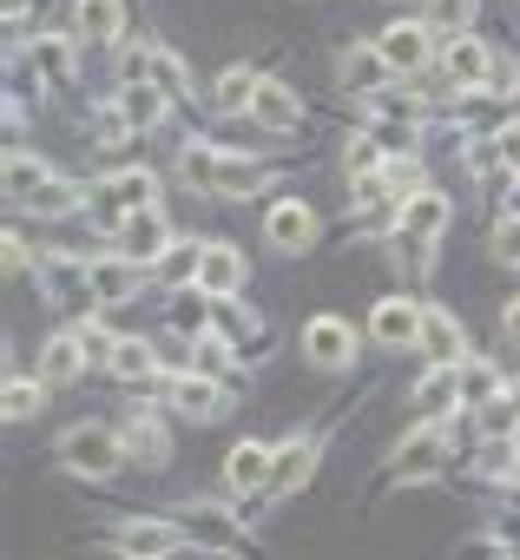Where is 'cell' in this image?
<instances>
[{
  "label": "cell",
  "instance_id": "cell-1",
  "mask_svg": "<svg viewBox=\"0 0 520 560\" xmlns=\"http://www.w3.org/2000/svg\"><path fill=\"white\" fill-rule=\"evenodd\" d=\"M178 172H185L191 191H211V198H244V191L257 185V165H250V159H231V152H217V145H204V139L178 152Z\"/></svg>",
  "mask_w": 520,
  "mask_h": 560
},
{
  "label": "cell",
  "instance_id": "cell-2",
  "mask_svg": "<svg viewBox=\"0 0 520 560\" xmlns=\"http://www.w3.org/2000/svg\"><path fill=\"white\" fill-rule=\"evenodd\" d=\"M119 462H126V435H113V429H99V422H80V429L60 435V468H67V475L99 481V475H113Z\"/></svg>",
  "mask_w": 520,
  "mask_h": 560
},
{
  "label": "cell",
  "instance_id": "cell-3",
  "mask_svg": "<svg viewBox=\"0 0 520 560\" xmlns=\"http://www.w3.org/2000/svg\"><path fill=\"white\" fill-rule=\"evenodd\" d=\"M441 80H448L454 93H481V86L494 80V54H487L474 34H454V40L441 47Z\"/></svg>",
  "mask_w": 520,
  "mask_h": 560
},
{
  "label": "cell",
  "instance_id": "cell-4",
  "mask_svg": "<svg viewBox=\"0 0 520 560\" xmlns=\"http://www.w3.org/2000/svg\"><path fill=\"white\" fill-rule=\"evenodd\" d=\"M448 218H454V205H448V191H415V198H402L395 205V237H415V244H435L441 231H448Z\"/></svg>",
  "mask_w": 520,
  "mask_h": 560
},
{
  "label": "cell",
  "instance_id": "cell-5",
  "mask_svg": "<svg viewBox=\"0 0 520 560\" xmlns=\"http://www.w3.org/2000/svg\"><path fill=\"white\" fill-rule=\"evenodd\" d=\"M428 34H435L428 21H395V27L376 34V47H382V60H389L395 73H422V67L435 60V40H428Z\"/></svg>",
  "mask_w": 520,
  "mask_h": 560
},
{
  "label": "cell",
  "instance_id": "cell-6",
  "mask_svg": "<svg viewBox=\"0 0 520 560\" xmlns=\"http://www.w3.org/2000/svg\"><path fill=\"white\" fill-rule=\"evenodd\" d=\"M152 191H158V185H152V172L139 165V172H113V178H106V185L93 191V205H99V211H106L113 224H126V218L152 211Z\"/></svg>",
  "mask_w": 520,
  "mask_h": 560
},
{
  "label": "cell",
  "instance_id": "cell-7",
  "mask_svg": "<svg viewBox=\"0 0 520 560\" xmlns=\"http://www.w3.org/2000/svg\"><path fill=\"white\" fill-rule=\"evenodd\" d=\"M422 317H428V311H422L415 298H382L376 317H369V337H376L382 350H415V343H422Z\"/></svg>",
  "mask_w": 520,
  "mask_h": 560
},
{
  "label": "cell",
  "instance_id": "cell-8",
  "mask_svg": "<svg viewBox=\"0 0 520 560\" xmlns=\"http://www.w3.org/2000/svg\"><path fill=\"white\" fill-rule=\"evenodd\" d=\"M113 540H119L126 560H165V553L185 540V521H119Z\"/></svg>",
  "mask_w": 520,
  "mask_h": 560
},
{
  "label": "cell",
  "instance_id": "cell-9",
  "mask_svg": "<svg viewBox=\"0 0 520 560\" xmlns=\"http://www.w3.org/2000/svg\"><path fill=\"white\" fill-rule=\"evenodd\" d=\"M336 73H343V86H350V93H363V100H376V93H389V86H395V67L382 60V47H376V40H369V47H343Z\"/></svg>",
  "mask_w": 520,
  "mask_h": 560
},
{
  "label": "cell",
  "instance_id": "cell-10",
  "mask_svg": "<svg viewBox=\"0 0 520 560\" xmlns=\"http://www.w3.org/2000/svg\"><path fill=\"white\" fill-rule=\"evenodd\" d=\"M304 357H310L317 370H350V357H356V330H350L343 317H310V330H304Z\"/></svg>",
  "mask_w": 520,
  "mask_h": 560
},
{
  "label": "cell",
  "instance_id": "cell-11",
  "mask_svg": "<svg viewBox=\"0 0 520 560\" xmlns=\"http://www.w3.org/2000/svg\"><path fill=\"white\" fill-rule=\"evenodd\" d=\"M86 277H93V298H99V304H126V298H139V284H145V264L119 250V257H93Z\"/></svg>",
  "mask_w": 520,
  "mask_h": 560
},
{
  "label": "cell",
  "instance_id": "cell-12",
  "mask_svg": "<svg viewBox=\"0 0 520 560\" xmlns=\"http://www.w3.org/2000/svg\"><path fill=\"white\" fill-rule=\"evenodd\" d=\"M244 277H250V264H244L237 244H204V270H198V291H204V298H217V304L237 298Z\"/></svg>",
  "mask_w": 520,
  "mask_h": 560
},
{
  "label": "cell",
  "instance_id": "cell-13",
  "mask_svg": "<svg viewBox=\"0 0 520 560\" xmlns=\"http://www.w3.org/2000/svg\"><path fill=\"white\" fill-rule=\"evenodd\" d=\"M264 237L277 244V250H291V257H304L310 244H317V211L310 205H271V218H264Z\"/></svg>",
  "mask_w": 520,
  "mask_h": 560
},
{
  "label": "cell",
  "instance_id": "cell-14",
  "mask_svg": "<svg viewBox=\"0 0 520 560\" xmlns=\"http://www.w3.org/2000/svg\"><path fill=\"white\" fill-rule=\"evenodd\" d=\"M172 244H178V237H172V224H165L158 211H139V218H126V224H119V250H126V257H139V264H158Z\"/></svg>",
  "mask_w": 520,
  "mask_h": 560
},
{
  "label": "cell",
  "instance_id": "cell-15",
  "mask_svg": "<svg viewBox=\"0 0 520 560\" xmlns=\"http://www.w3.org/2000/svg\"><path fill=\"white\" fill-rule=\"evenodd\" d=\"M441 455H448V429L428 422V429H415V435L395 448V475H402V481H422V475L441 468Z\"/></svg>",
  "mask_w": 520,
  "mask_h": 560
},
{
  "label": "cell",
  "instance_id": "cell-16",
  "mask_svg": "<svg viewBox=\"0 0 520 560\" xmlns=\"http://www.w3.org/2000/svg\"><path fill=\"white\" fill-rule=\"evenodd\" d=\"M250 119L264 126V132H297V119H304V106H297V93L284 86V80H257V100H250Z\"/></svg>",
  "mask_w": 520,
  "mask_h": 560
},
{
  "label": "cell",
  "instance_id": "cell-17",
  "mask_svg": "<svg viewBox=\"0 0 520 560\" xmlns=\"http://www.w3.org/2000/svg\"><path fill=\"white\" fill-rule=\"evenodd\" d=\"M185 534H198V540H204V547H217V553H250V547H244V527H237L224 508H211V501H191Z\"/></svg>",
  "mask_w": 520,
  "mask_h": 560
},
{
  "label": "cell",
  "instance_id": "cell-18",
  "mask_svg": "<svg viewBox=\"0 0 520 560\" xmlns=\"http://www.w3.org/2000/svg\"><path fill=\"white\" fill-rule=\"evenodd\" d=\"M271 455H277V448H264V442H237V448L224 455V488H231V494L264 488V481H271Z\"/></svg>",
  "mask_w": 520,
  "mask_h": 560
},
{
  "label": "cell",
  "instance_id": "cell-19",
  "mask_svg": "<svg viewBox=\"0 0 520 560\" xmlns=\"http://www.w3.org/2000/svg\"><path fill=\"white\" fill-rule=\"evenodd\" d=\"M172 402H178V416H191V422H217V416L231 409V396H224L217 376H178Z\"/></svg>",
  "mask_w": 520,
  "mask_h": 560
},
{
  "label": "cell",
  "instance_id": "cell-20",
  "mask_svg": "<svg viewBox=\"0 0 520 560\" xmlns=\"http://www.w3.org/2000/svg\"><path fill=\"white\" fill-rule=\"evenodd\" d=\"M310 468H317V442H284V448L271 455V481H264V494H297V488L310 481Z\"/></svg>",
  "mask_w": 520,
  "mask_h": 560
},
{
  "label": "cell",
  "instance_id": "cell-21",
  "mask_svg": "<svg viewBox=\"0 0 520 560\" xmlns=\"http://www.w3.org/2000/svg\"><path fill=\"white\" fill-rule=\"evenodd\" d=\"M119 27H126V8H119V0H73V34H80V40L113 47Z\"/></svg>",
  "mask_w": 520,
  "mask_h": 560
},
{
  "label": "cell",
  "instance_id": "cell-22",
  "mask_svg": "<svg viewBox=\"0 0 520 560\" xmlns=\"http://www.w3.org/2000/svg\"><path fill=\"white\" fill-rule=\"evenodd\" d=\"M415 350H428L435 363H468V330L448 317V311H428L422 317V343Z\"/></svg>",
  "mask_w": 520,
  "mask_h": 560
},
{
  "label": "cell",
  "instance_id": "cell-23",
  "mask_svg": "<svg viewBox=\"0 0 520 560\" xmlns=\"http://www.w3.org/2000/svg\"><path fill=\"white\" fill-rule=\"evenodd\" d=\"M198 270H204V244H191V237H178V244L152 264V277H158L165 291H191V284H198Z\"/></svg>",
  "mask_w": 520,
  "mask_h": 560
},
{
  "label": "cell",
  "instance_id": "cell-24",
  "mask_svg": "<svg viewBox=\"0 0 520 560\" xmlns=\"http://www.w3.org/2000/svg\"><path fill=\"white\" fill-rule=\"evenodd\" d=\"M126 455L145 462V468H165V462H172V435H165V422H158V416H132V422H126Z\"/></svg>",
  "mask_w": 520,
  "mask_h": 560
},
{
  "label": "cell",
  "instance_id": "cell-25",
  "mask_svg": "<svg viewBox=\"0 0 520 560\" xmlns=\"http://www.w3.org/2000/svg\"><path fill=\"white\" fill-rule=\"evenodd\" d=\"M80 370H86V350H80V337H73V330H67V337H54V343L40 350V383H47V389H67Z\"/></svg>",
  "mask_w": 520,
  "mask_h": 560
},
{
  "label": "cell",
  "instance_id": "cell-26",
  "mask_svg": "<svg viewBox=\"0 0 520 560\" xmlns=\"http://www.w3.org/2000/svg\"><path fill=\"white\" fill-rule=\"evenodd\" d=\"M34 67L47 73V86H73V40L67 34H34Z\"/></svg>",
  "mask_w": 520,
  "mask_h": 560
},
{
  "label": "cell",
  "instance_id": "cell-27",
  "mask_svg": "<svg viewBox=\"0 0 520 560\" xmlns=\"http://www.w3.org/2000/svg\"><path fill=\"white\" fill-rule=\"evenodd\" d=\"M415 402H422L428 416H441L448 402H461V363H435V370L415 383Z\"/></svg>",
  "mask_w": 520,
  "mask_h": 560
},
{
  "label": "cell",
  "instance_id": "cell-28",
  "mask_svg": "<svg viewBox=\"0 0 520 560\" xmlns=\"http://www.w3.org/2000/svg\"><path fill=\"white\" fill-rule=\"evenodd\" d=\"M145 86H158L165 100H185L191 93V67L172 54V47H152V67H145Z\"/></svg>",
  "mask_w": 520,
  "mask_h": 560
},
{
  "label": "cell",
  "instance_id": "cell-29",
  "mask_svg": "<svg viewBox=\"0 0 520 560\" xmlns=\"http://www.w3.org/2000/svg\"><path fill=\"white\" fill-rule=\"evenodd\" d=\"M250 100H257V73L250 67H224L217 86H211V106L217 113H250Z\"/></svg>",
  "mask_w": 520,
  "mask_h": 560
},
{
  "label": "cell",
  "instance_id": "cell-30",
  "mask_svg": "<svg viewBox=\"0 0 520 560\" xmlns=\"http://www.w3.org/2000/svg\"><path fill=\"white\" fill-rule=\"evenodd\" d=\"M54 185V172L40 165V159H27V152H8V198L14 205H27L34 191H47Z\"/></svg>",
  "mask_w": 520,
  "mask_h": 560
},
{
  "label": "cell",
  "instance_id": "cell-31",
  "mask_svg": "<svg viewBox=\"0 0 520 560\" xmlns=\"http://www.w3.org/2000/svg\"><path fill=\"white\" fill-rule=\"evenodd\" d=\"M152 363H158V350H152V343L119 337V350H113V363H106V370H113L119 383H145V376H152Z\"/></svg>",
  "mask_w": 520,
  "mask_h": 560
},
{
  "label": "cell",
  "instance_id": "cell-32",
  "mask_svg": "<svg viewBox=\"0 0 520 560\" xmlns=\"http://www.w3.org/2000/svg\"><path fill=\"white\" fill-rule=\"evenodd\" d=\"M513 429H520V402H513L507 389H500L494 402H481V435H487V442H513Z\"/></svg>",
  "mask_w": 520,
  "mask_h": 560
},
{
  "label": "cell",
  "instance_id": "cell-33",
  "mask_svg": "<svg viewBox=\"0 0 520 560\" xmlns=\"http://www.w3.org/2000/svg\"><path fill=\"white\" fill-rule=\"evenodd\" d=\"M119 113H126L132 126H158V119H165V93H158V86H126V93H119Z\"/></svg>",
  "mask_w": 520,
  "mask_h": 560
},
{
  "label": "cell",
  "instance_id": "cell-34",
  "mask_svg": "<svg viewBox=\"0 0 520 560\" xmlns=\"http://www.w3.org/2000/svg\"><path fill=\"white\" fill-rule=\"evenodd\" d=\"M422 21H428L435 34H468V21H474V0H428V8H422Z\"/></svg>",
  "mask_w": 520,
  "mask_h": 560
},
{
  "label": "cell",
  "instance_id": "cell-35",
  "mask_svg": "<svg viewBox=\"0 0 520 560\" xmlns=\"http://www.w3.org/2000/svg\"><path fill=\"white\" fill-rule=\"evenodd\" d=\"M27 205H34V218H67V211H80L86 198H80V185H67V178H54V185H47V191H34Z\"/></svg>",
  "mask_w": 520,
  "mask_h": 560
},
{
  "label": "cell",
  "instance_id": "cell-36",
  "mask_svg": "<svg viewBox=\"0 0 520 560\" xmlns=\"http://www.w3.org/2000/svg\"><path fill=\"white\" fill-rule=\"evenodd\" d=\"M382 178H389V191H395V198H415V191H428V185H422V159H415V152H395V159L382 165Z\"/></svg>",
  "mask_w": 520,
  "mask_h": 560
},
{
  "label": "cell",
  "instance_id": "cell-37",
  "mask_svg": "<svg viewBox=\"0 0 520 560\" xmlns=\"http://www.w3.org/2000/svg\"><path fill=\"white\" fill-rule=\"evenodd\" d=\"M494 396H500V383H494V370L468 357V363H461V402H474V409H481V402H494Z\"/></svg>",
  "mask_w": 520,
  "mask_h": 560
},
{
  "label": "cell",
  "instance_id": "cell-38",
  "mask_svg": "<svg viewBox=\"0 0 520 560\" xmlns=\"http://www.w3.org/2000/svg\"><path fill=\"white\" fill-rule=\"evenodd\" d=\"M80 350H86V363H113V350H119V337H106V324H93V317H80Z\"/></svg>",
  "mask_w": 520,
  "mask_h": 560
},
{
  "label": "cell",
  "instance_id": "cell-39",
  "mask_svg": "<svg viewBox=\"0 0 520 560\" xmlns=\"http://www.w3.org/2000/svg\"><path fill=\"white\" fill-rule=\"evenodd\" d=\"M513 468H520V448H513V442H487V448H481V475L513 481Z\"/></svg>",
  "mask_w": 520,
  "mask_h": 560
},
{
  "label": "cell",
  "instance_id": "cell-40",
  "mask_svg": "<svg viewBox=\"0 0 520 560\" xmlns=\"http://www.w3.org/2000/svg\"><path fill=\"white\" fill-rule=\"evenodd\" d=\"M40 409V383H27V376H14L8 383V422H27Z\"/></svg>",
  "mask_w": 520,
  "mask_h": 560
},
{
  "label": "cell",
  "instance_id": "cell-41",
  "mask_svg": "<svg viewBox=\"0 0 520 560\" xmlns=\"http://www.w3.org/2000/svg\"><path fill=\"white\" fill-rule=\"evenodd\" d=\"M494 250H500L507 264H520V218H507V224L494 231Z\"/></svg>",
  "mask_w": 520,
  "mask_h": 560
},
{
  "label": "cell",
  "instance_id": "cell-42",
  "mask_svg": "<svg viewBox=\"0 0 520 560\" xmlns=\"http://www.w3.org/2000/svg\"><path fill=\"white\" fill-rule=\"evenodd\" d=\"M500 337H513V343H520V304H507V311H500Z\"/></svg>",
  "mask_w": 520,
  "mask_h": 560
},
{
  "label": "cell",
  "instance_id": "cell-43",
  "mask_svg": "<svg viewBox=\"0 0 520 560\" xmlns=\"http://www.w3.org/2000/svg\"><path fill=\"white\" fill-rule=\"evenodd\" d=\"M507 501H513V508H520V481H507Z\"/></svg>",
  "mask_w": 520,
  "mask_h": 560
},
{
  "label": "cell",
  "instance_id": "cell-44",
  "mask_svg": "<svg viewBox=\"0 0 520 560\" xmlns=\"http://www.w3.org/2000/svg\"><path fill=\"white\" fill-rule=\"evenodd\" d=\"M507 396H513V402H520V383H507Z\"/></svg>",
  "mask_w": 520,
  "mask_h": 560
},
{
  "label": "cell",
  "instance_id": "cell-45",
  "mask_svg": "<svg viewBox=\"0 0 520 560\" xmlns=\"http://www.w3.org/2000/svg\"><path fill=\"white\" fill-rule=\"evenodd\" d=\"M500 560H513V553H500Z\"/></svg>",
  "mask_w": 520,
  "mask_h": 560
}]
</instances>
